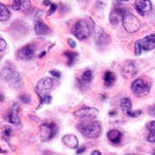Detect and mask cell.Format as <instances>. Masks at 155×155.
<instances>
[{"mask_svg":"<svg viewBox=\"0 0 155 155\" xmlns=\"http://www.w3.org/2000/svg\"><path fill=\"white\" fill-rule=\"evenodd\" d=\"M77 129L87 139H97L102 133V125L99 121L96 120L82 121L78 124Z\"/></svg>","mask_w":155,"mask_h":155,"instance_id":"cell-1","label":"cell"},{"mask_svg":"<svg viewBox=\"0 0 155 155\" xmlns=\"http://www.w3.org/2000/svg\"><path fill=\"white\" fill-rule=\"evenodd\" d=\"M1 74H2V78L5 80V81H6L9 85L14 87V88L19 87L22 84L21 75H19L18 70L13 65H10V64L5 65L2 68Z\"/></svg>","mask_w":155,"mask_h":155,"instance_id":"cell-2","label":"cell"},{"mask_svg":"<svg viewBox=\"0 0 155 155\" xmlns=\"http://www.w3.org/2000/svg\"><path fill=\"white\" fill-rule=\"evenodd\" d=\"M72 33L79 40H84L91 34V26L86 19H80L72 28Z\"/></svg>","mask_w":155,"mask_h":155,"instance_id":"cell-3","label":"cell"},{"mask_svg":"<svg viewBox=\"0 0 155 155\" xmlns=\"http://www.w3.org/2000/svg\"><path fill=\"white\" fill-rule=\"evenodd\" d=\"M122 24H123V27L125 29V31L128 32V33L137 32L140 28V25L139 18L129 12L126 13L125 16L123 17Z\"/></svg>","mask_w":155,"mask_h":155,"instance_id":"cell-4","label":"cell"},{"mask_svg":"<svg viewBox=\"0 0 155 155\" xmlns=\"http://www.w3.org/2000/svg\"><path fill=\"white\" fill-rule=\"evenodd\" d=\"M150 87L151 84H149L147 81H145L143 79H137L132 82L131 85V89H132L133 93L137 96H144L149 93Z\"/></svg>","mask_w":155,"mask_h":155,"instance_id":"cell-5","label":"cell"},{"mask_svg":"<svg viewBox=\"0 0 155 155\" xmlns=\"http://www.w3.org/2000/svg\"><path fill=\"white\" fill-rule=\"evenodd\" d=\"M52 85L53 82L51 78H44V79H41L38 81L36 85V93L40 98V103H42L44 98L48 95V92L51 89Z\"/></svg>","mask_w":155,"mask_h":155,"instance_id":"cell-6","label":"cell"},{"mask_svg":"<svg viewBox=\"0 0 155 155\" xmlns=\"http://www.w3.org/2000/svg\"><path fill=\"white\" fill-rule=\"evenodd\" d=\"M56 135V125L54 123H44L40 126V137L43 142H48Z\"/></svg>","mask_w":155,"mask_h":155,"instance_id":"cell-7","label":"cell"},{"mask_svg":"<svg viewBox=\"0 0 155 155\" xmlns=\"http://www.w3.org/2000/svg\"><path fill=\"white\" fill-rule=\"evenodd\" d=\"M126 13H127V11L125 10V8L120 6V5H116L110 14V21L111 23V25L113 26L117 25L119 21H122V18Z\"/></svg>","mask_w":155,"mask_h":155,"instance_id":"cell-8","label":"cell"},{"mask_svg":"<svg viewBox=\"0 0 155 155\" xmlns=\"http://www.w3.org/2000/svg\"><path fill=\"white\" fill-rule=\"evenodd\" d=\"M99 114V110L95 108H89V107H85V108H81L74 111V116L80 119H86V118H94Z\"/></svg>","mask_w":155,"mask_h":155,"instance_id":"cell-9","label":"cell"},{"mask_svg":"<svg viewBox=\"0 0 155 155\" xmlns=\"http://www.w3.org/2000/svg\"><path fill=\"white\" fill-rule=\"evenodd\" d=\"M138 72V67L136 65V63L134 61H126L122 68H121V75H122L123 78L125 79H132L136 75H137Z\"/></svg>","mask_w":155,"mask_h":155,"instance_id":"cell-10","label":"cell"},{"mask_svg":"<svg viewBox=\"0 0 155 155\" xmlns=\"http://www.w3.org/2000/svg\"><path fill=\"white\" fill-rule=\"evenodd\" d=\"M120 107L121 110L124 111V114L127 116H130V117H137V116L140 115V114H142V110H131V109H132V102H131L128 97H125V98L121 100Z\"/></svg>","mask_w":155,"mask_h":155,"instance_id":"cell-11","label":"cell"},{"mask_svg":"<svg viewBox=\"0 0 155 155\" xmlns=\"http://www.w3.org/2000/svg\"><path fill=\"white\" fill-rule=\"evenodd\" d=\"M35 54V48L31 45L25 46L21 48H19L17 52V55L19 59L22 60H29Z\"/></svg>","mask_w":155,"mask_h":155,"instance_id":"cell-12","label":"cell"},{"mask_svg":"<svg viewBox=\"0 0 155 155\" xmlns=\"http://www.w3.org/2000/svg\"><path fill=\"white\" fill-rule=\"evenodd\" d=\"M135 6H136V9H137V11L142 15V16H144L145 13L150 12L152 9V4L150 2V0H136Z\"/></svg>","mask_w":155,"mask_h":155,"instance_id":"cell-13","label":"cell"},{"mask_svg":"<svg viewBox=\"0 0 155 155\" xmlns=\"http://www.w3.org/2000/svg\"><path fill=\"white\" fill-rule=\"evenodd\" d=\"M139 42L143 51H151L155 48V34L145 36L142 40H139Z\"/></svg>","mask_w":155,"mask_h":155,"instance_id":"cell-14","label":"cell"},{"mask_svg":"<svg viewBox=\"0 0 155 155\" xmlns=\"http://www.w3.org/2000/svg\"><path fill=\"white\" fill-rule=\"evenodd\" d=\"M95 41L98 46H107L110 42V36L106 34L103 29H98L95 34Z\"/></svg>","mask_w":155,"mask_h":155,"instance_id":"cell-15","label":"cell"},{"mask_svg":"<svg viewBox=\"0 0 155 155\" xmlns=\"http://www.w3.org/2000/svg\"><path fill=\"white\" fill-rule=\"evenodd\" d=\"M61 140H62L63 144H65L67 147L77 148L79 147V140H78L76 136L73 134H68V135L63 136Z\"/></svg>","mask_w":155,"mask_h":155,"instance_id":"cell-16","label":"cell"},{"mask_svg":"<svg viewBox=\"0 0 155 155\" xmlns=\"http://www.w3.org/2000/svg\"><path fill=\"white\" fill-rule=\"evenodd\" d=\"M18 106L17 104L13 105V108L8 111L7 114V120L10 123L12 124H18L19 122V118L18 115Z\"/></svg>","mask_w":155,"mask_h":155,"instance_id":"cell-17","label":"cell"},{"mask_svg":"<svg viewBox=\"0 0 155 155\" xmlns=\"http://www.w3.org/2000/svg\"><path fill=\"white\" fill-rule=\"evenodd\" d=\"M34 30L37 35H47V34L51 33V29L47 24L44 23L41 19H38L36 21L35 23V27H34Z\"/></svg>","mask_w":155,"mask_h":155,"instance_id":"cell-18","label":"cell"},{"mask_svg":"<svg viewBox=\"0 0 155 155\" xmlns=\"http://www.w3.org/2000/svg\"><path fill=\"white\" fill-rule=\"evenodd\" d=\"M107 136H108V139L110 142L113 143H119L121 142V138H122V134L116 129L110 130L108 134H107Z\"/></svg>","mask_w":155,"mask_h":155,"instance_id":"cell-19","label":"cell"},{"mask_svg":"<svg viewBox=\"0 0 155 155\" xmlns=\"http://www.w3.org/2000/svg\"><path fill=\"white\" fill-rule=\"evenodd\" d=\"M115 81V76L113 72L107 71L104 75V82L106 86H111L114 84V82Z\"/></svg>","mask_w":155,"mask_h":155,"instance_id":"cell-20","label":"cell"},{"mask_svg":"<svg viewBox=\"0 0 155 155\" xmlns=\"http://www.w3.org/2000/svg\"><path fill=\"white\" fill-rule=\"evenodd\" d=\"M147 127L149 131V135L147 137L148 142L155 143V121H150L149 123H147Z\"/></svg>","mask_w":155,"mask_h":155,"instance_id":"cell-21","label":"cell"},{"mask_svg":"<svg viewBox=\"0 0 155 155\" xmlns=\"http://www.w3.org/2000/svg\"><path fill=\"white\" fill-rule=\"evenodd\" d=\"M10 18V11L4 4H0V21H5Z\"/></svg>","mask_w":155,"mask_h":155,"instance_id":"cell-22","label":"cell"},{"mask_svg":"<svg viewBox=\"0 0 155 155\" xmlns=\"http://www.w3.org/2000/svg\"><path fill=\"white\" fill-rule=\"evenodd\" d=\"M80 81H81V84H89V82L92 81V72L90 70L84 71V73H82Z\"/></svg>","mask_w":155,"mask_h":155,"instance_id":"cell-23","label":"cell"},{"mask_svg":"<svg viewBox=\"0 0 155 155\" xmlns=\"http://www.w3.org/2000/svg\"><path fill=\"white\" fill-rule=\"evenodd\" d=\"M65 56H67L68 58V65L72 66L76 61V58L78 57V53L74 52V51H65Z\"/></svg>","mask_w":155,"mask_h":155,"instance_id":"cell-24","label":"cell"},{"mask_svg":"<svg viewBox=\"0 0 155 155\" xmlns=\"http://www.w3.org/2000/svg\"><path fill=\"white\" fill-rule=\"evenodd\" d=\"M21 9L23 12H28L29 10L31 9V3L29 0H22V3H21Z\"/></svg>","mask_w":155,"mask_h":155,"instance_id":"cell-25","label":"cell"},{"mask_svg":"<svg viewBox=\"0 0 155 155\" xmlns=\"http://www.w3.org/2000/svg\"><path fill=\"white\" fill-rule=\"evenodd\" d=\"M21 3H22V0H13V3H12V7L14 10H19L21 8Z\"/></svg>","mask_w":155,"mask_h":155,"instance_id":"cell-26","label":"cell"},{"mask_svg":"<svg viewBox=\"0 0 155 155\" xmlns=\"http://www.w3.org/2000/svg\"><path fill=\"white\" fill-rule=\"evenodd\" d=\"M2 134H3V136H4L5 138H9L10 136H11V134H12V129L10 128V127H8V126H6V127L3 128Z\"/></svg>","mask_w":155,"mask_h":155,"instance_id":"cell-27","label":"cell"},{"mask_svg":"<svg viewBox=\"0 0 155 155\" xmlns=\"http://www.w3.org/2000/svg\"><path fill=\"white\" fill-rule=\"evenodd\" d=\"M142 47H140V42L139 41H137L136 42V44H135V54L136 55H140V53H142Z\"/></svg>","mask_w":155,"mask_h":155,"instance_id":"cell-28","label":"cell"},{"mask_svg":"<svg viewBox=\"0 0 155 155\" xmlns=\"http://www.w3.org/2000/svg\"><path fill=\"white\" fill-rule=\"evenodd\" d=\"M56 8H57L56 5L52 3V4L51 5V9H50V11L48 12V16H51V15H52L53 13H54V12H55V10H56Z\"/></svg>","mask_w":155,"mask_h":155,"instance_id":"cell-29","label":"cell"},{"mask_svg":"<svg viewBox=\"0 0 155 155\" xmlns=\"http://www.w3.org/2000/svg\"><path fill=\"white\" fill-rule=\"evenodd\" d=\"M0 42H1V47H0V50H1V52L3 53L4 51H5V48H6V42H5V40L3 38H1Z\"/></svg>","mask_w":155,"mask_h":155,"instance_id":"cell-30","label":"cell"},{"mask_svg":"<svg viewBox=\"0 0 155 155\" xmlns=\"http://www.w3.org/2000/svg\"><path fill=\"white\" fill-rule=\"evenodd\" d=\"M50 73H51V74L52 76H54L55 78H60V72H58V71H56V70H54V71L51 70Z\"/></svg>","mask_w":155,"mask_h":155,"instance_id":"cell-31","label":"cell"},{"mask_svg":"<svg viewBox=\"0 0 155 155\" xmlns=\"http://www.w3.org/2000/svg\"><path fill=\"white\" fill-rule=\"evenodd\" d=\"M85 151V147H80L77 149V154H81L82 152Z\"/></svg>","mask_w":155,"mask_h":155,"instance_id":"cell-32","label":"cell"},{"mask_svg":"<svg viewBox=\"0 0 155 155\" xmlns=\"http://www.w3.org/2000/svg\"><path fill=\"white\" fill-rule=\"evenodd\" d=\"M21 100L22 102H24V103H29V102H30V99H29V97H27V96H21Z\"/></svg>","mask_w":155,"mask_h":155,"instance_id":"cell-33","label":"cell"},{"mask_svg":"<svg viewBox=\"0 0 155 155\" xmlns=\"http://www.w3.org/2000/svg\"><path fill=\"white\" fill-rule=\"evenodd\" d=\"M68 44H69L71 48H76V43L72 39H68Z\"/></svg>","mask_w":155,"mask_h":155,"instance_id":"cell-34","label":"cell"},{"mask_svg":"<svg viewBox=\"0 0 155 155\" xmlns=\"http://www.w3.org/2000/svg\"><path fill=\"white\" fill-rule=\"evenodd\" d=\"M43 4L45 5V6H51V5L52 3H51V1H50V0H44Z\"/></svg>","mask_w":155,"mask_h":155,"instance_id":"cell-35","label":"cell"},{"mask_svg":"<svg viewBox=\"0 0 155 155\" xmlns=\"http://www.w3.org/2000/svg\"><path fill=\"white\" fill-rule=\"evenodd\" d=\"M91 155H102L101 152L99 151V150H94V151L91 152Z\"/></svg>","mask_w":155,"mask_h":155,"instance_id":"cell-36","label":"cell"},{"mask_svg":"<svg viewBox=\"0 0 155 155\" xmlns=\"http://www.w3.org/2000/svg\"><path fill=\"white\" fill-rule=\"evenodd\" d=\"M149 113L151 114L152 115H155V106L154 107H152L151 109H150V110H149Z\"/></svg>","mask_w":155,"mask_h":155,"instance_id":"cell-37","label":"cell"},{"mask_svg":"<svg viewBox=\"0 0 155 155\" xmlns=\"http://www.w3.org/2000/svg\"><path fill=\"white\" fill-rule=\"evenodd\" d=\"M114 114H115V111H110V115H114Z\"/></svg>","mask_w":155,"mask_h":155,"instance_id":"cell-38","label":"cell"},{"mask_svg":"<svg viewBox=\"0 0 155 155\" xmlns=\"http://www.w3.org/2000/svg\"><path fill=\"white\" fill-rule=\"evenodd\" d=\"M126 155H140V154H135V153H129V154H126Z\"/></svg>","mask_w":155,"mask_h":155,"instance_id":"cell-39","label":"cell"},{"mask_svg":"<svg viewBox=\"0 0 155 155\" xmlns=\"http://www.w3.org/2000/svg\"><path fill=\"white\" fill-rule=\"evenodd\" d=\"M118 1H121V2H126V1H129V0H118Z\"/></svg>","mask_w":155,"mask_h":155,"instance_id":"cell-40","label":"cell"},{"mask_svg":"<svg viewBox=\"0 0 155 155\" xmlns=\"http://www.w3.org/2000/svg\"><path fill=\"white\" fill-rule=\"evenodd\" d=\"M152 155H155V150H154V151H153V154Z\"/></svg>","mask_w":155,"mask_h":155,"instance_id":"cell-41","label":"cell"}]
</instances>
